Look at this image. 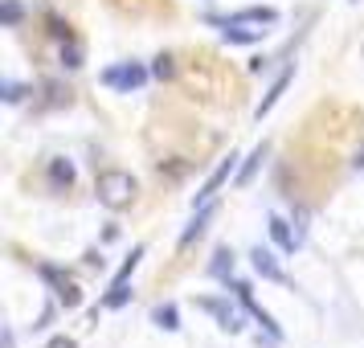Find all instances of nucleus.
Here are the masks:
<instances>
[{"label":"nucleus","mask_w":364,"mask_h":348,"mask_svg":"<svg viewBox=\"0 0 364 348\" xmlns=\"http://www.w3.org/2000/svg\"><path fill=\"white\" fill-rule=\"evenodd\" d=\"M99 201L107 209H127L135 201V176L123 168H107L99 176Z\"/></svg>","instance_id":"obj_1"},{"label":"nucleus","mask_w":364,"mask_h":348,"mask_svg":"<svg viewBox=\"0 0 364 348\" xmlns=\"http://www.w3.org/2000/svg\"><path fill=\"white\" fill-rule=\"evenodd\" d=\"M144 83H148V70L139 66V62H119V66L102 70V86L107 90H119V95H132Z\"/></svg>","instance_id":"obj_2"},{"label":"nucleus","mask_w":364,"mask_h":348,"mask_svg":"<svg viewBox=\"0 0 364 348\" xmlns=\"http://www.w3.org/2000/svg\"><path fill=\"white\" fill-rule=\"evenodd\" d=\"M233 291H237V303H242V307H246V312L254 315V320H258V324H262V328L270 332V336H274V340H282V328L274 324V315H270V312L262 307V303L254 299V291H250L246 283H233Z\"/></svg>","instance_id":"obj_3"},{"label":"nucleus","mask_w":364,"mask_h":348,"mask_svg":"<svg viewBox=\"0 0 364 348\" xmlns=\"http://www.w3.org/2000/svg\"><path fill=\"white\" fill-rule=\"evenodd\" d=\"M197 307H200V312L213 315L217 328H221V332H242V315L233 312L225 299H209V295H205V299H197Z\"/></svg>","instance_id":"obj_4"},{"label":"nucleus","mask_w":364,"mask_h":348,"mask_svg":"<svg viewBox=\"0 0 364 348\" xmlns=\"http://www.w3.org/2000/svg\"><path fill=\"white\" fill-rule=\"evenodd\" d=\"M233 164H237V156H233V152H230V156H225V160H221V164L213 168V172H209V181L200 184V193H197V197H193V205H209V201H213V193H217V189H221V184L230 181Z\"/></svg>","instance_id":"obj_5"},{"label":"nucleus","mask_w":364,"mask_h":348,"mask_svg":"<svg viewBox=\"0 0 364 348\" xmlns=\"http://www.w3.org/2000/svg\"><path fill=\"white\" fill-rule=\"evenodd\" d=\"M250 266H254L266 283H287V270H282V266L274 263V254H270V250H262V246L250 250Z\"/></svg>","instance_id":"obj_6"},{"label":"nucleus","mask_w":364,"mask_h":348,"mask_svg":"<svg viewBox=\"0 0 364 348\" xmlns=\"http://www.w3.org/2000/svg\"><path fill=\"white\" fill-rule=\"evenodd\" d=\"M291 78H295L291 70H282L279 78H274V86L266 90V99L258 102V111H254V119H266V115H270V111H274V107H279V99H282V95H287V86H291Z\"/></svg>","instance_id":"obj_7"},{"label":"nucleus","mask_w":364,"mask_h":348,"mask_svg":"<svg viewBox=\"0 0 364 348\" xmlns=\"http://www.w3.org/2000/svg\"><path fill=\"white\" fill-rule=\"evenodd\" d=\"M279 21V13L274 9H242V13H233V17H225L221 25H274Z\"/></svg>","instance_id":"obj_8"},{"label":"nucleus","mask_w":364,"mask_h":348,"mask_svg":"<svg viewBox=\"0 0 364 348\" xmlns=\"http://www.w3.org/2000/svg\"><path fill=\"white\" fill-rule=\"evenodd\" d=\"M270 238H274V242H279V250H287V254H295L299 242H303V238H299V233L282 221V217H270Z\"/></svg>","instance_id":"obj_9"},{"label":"nucleus","mask_w":364,"mask_h":348,"mask_svg":"<svg viewBox=\"0 0 364 348\" xmlns=\"http://www.w3.org/2000/svg\"><path fill=\"white\" fill-rule=\"evenodd\" d=\"M213 213H217V205H213V201H209V205H200V209H197V217L188 221V230L181 233V246H188L193 238H200V233H205V226L213 221Z\"/></svg>","instance_id":"obj_10"},{"label":"nucleus","mask_w":364,"mask_h":348,"mask_svg":"<svg viewBox=\"0 0 364 348\" xmlns=\"http://www.w3.org/2000/svg\"><path fill=\"white\" fill-rule=\"evenodd\" d=\"M221 25V21H217ZM266 29H242V25H221V37L230 41V46H254V41H262Z\"/></svg>","instance_id":"obj_11"},{"label":"nucleus","mask_w":364,"mask_h":348,"mask_svg":"<svg viewBox=\"0 0 364 348\" xmlns=\"http://www.w3.org/2000/svg\"><path fill=\"white\" fill-rule=\"evenodd\" d=\"M262 160H266V144H258V148L250 152V160L242 164V172H237V181H233V184H237V189H246V184L254 181V172L262 168Z\"/></svg>","instance_id":"obj_12"},{"label":"nucleus","mask_w":364,"mask_h":348,"mask_svg":"<svg viewBox=\"0 0 364 348\" xmlns=\"http://www.w3.org/2000/svg\"><path fill=\"white\" fill-rule=\"evenodd\" d=\"M151 324H156V328H164V332H176V328H181V315H176L172 303H160V307L151 312Z\"/></svg>","instance_id":"obj_13"},{"label":"nucleus","mask_w":364,"mask_h":348,"mask_svg":"<svg viewBox=\"0 0 364 348\" xmlns=\"http://www.w3.org/2000/svg\"><path fill=\"white\" fill-rule=\"evenodd\" d=\"M127 299H132V287H127V279H119V283H111V291H107L102 303H107V307H123Z\"/></svg>","instance_id":"obj_14"},{"label":"nucleus","mask_w":364,"mask_h":348,"mask_svg":"<svg viewBox=\"0 0 364 348\" xmlns=\"http://www.w3.org/2000/svg\"><path fill=\"white\" fill-rule=\"evenodd\" d=\"M209 270H213L217 279L233 275V254H230V250H217V254H213V263H209Z\"/></svg>","instance_id":"obj_15"},{"label":"nucleus","mask_w":364,"mask_h":348,"mask_svg":"<svg viewBox=\"0 0 364 348\" xmlns=\"http://www.w3.org/2000/svg\"><path fill=\"white\" fill-rule=\"evenodd\" d=\"M50 176L58 184H74V164H70V160H53L50 164Z\"/></svg>","instance_id":"obj_16"},{"label":"nucleus","mask_w":364,"mask_h":348,"mask_svg":"<svg viewBox=\"0 0 364 348\" xmlns=\"http://www.w3.org/2000/svg\"><path fill=\"white\" fill-rule=\"evenodd\" d=\"M58 299H62L66 307H78V303H82V295H78V287H74V283H62V287H58Z\"/></svg>","instance_id":"obj_17"},{"label":"nucleus","mask_w":364,"mask_h":348,"mask_svg":"<svg viewBox=\"0 0 364 348\" xmlns=\"http://www.w3.org/2000/svg\"><path fill=\"white\" fill-rule=\"evenodd\" d=\"M0 17H4V25H17L21 21V4L17 0H4V13H0Z\"/></svg>","instance_id":"obj_18"},{"label":"nucleus","mask_w":364,"mask_h":348,"mask_svg":"<svg viewBox=\"0 0 364 348\" xmlns=\"http://www.w3.org/2000/svg\"><path fill=\"white\" fill-rule=\"evenodd\" d=\"M151 74H156V78H172V58H156Z\"/></svg>","instance_id":"obj_19"},{"label":"nucleus","mask_w":364,"mask_h":348,"mask_svg":"<svg viewBox=\"0 0 364 348\" xmlns=\"http://www.w3.org/2000/svg\"><path fill=\"white\" fill-rule=\"evenodd\" d=\"M21 99H25V86H17V83L4 86V102H21Z\"/></svg>","instance_id":"obj_20"},{"label":"nucleus","mask_w":364,"mask_h":348,"mask_svg":"<svg viewBox=\"0 0 364 348\" xmlns=\"http://www.w3.org/2000/svg\"><path fill=\"white\" fill-rule=\"evenodd\" d=\"M62 62H66L70 70H78V66H82V62H78V50H74V46H70V50L62 53Z\"/></svg>","instance_id":"obj_21"},{"label":"nucleus","mask_w":364,"mask_h":348,"mask_svg":"<svg viewBox=\"0 0 364 348\" xmlns=\"http://www.w3.org/2000/svg\"><path fill=\"white\" fill-rule=\"evenodd\" d=\"M46 348H74V340H70V336H53Z\"/></svg>","instance_id":"obj_22"},{"label":"nucleus","mask_w":364,"mask_h":348,"mask_svg":"<svg viewBox=\"0 0 364 348\" xmlns=\"http://www.w3.org/2000/svg\"><path fill=\"white\" fill-rule=\"evenodd\" d=\"M352 164H356V168H364V152H360V156H356V160H352Z\"/></svg>","instance_id":"obj_23"}]
</instances>
